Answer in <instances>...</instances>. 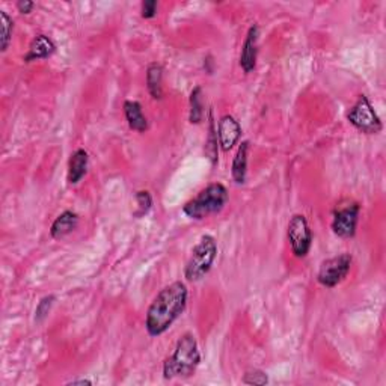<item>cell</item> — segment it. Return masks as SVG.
I'll return each mask as SVG.
<instances>
[{"instance_id": "obj_11", "label": "cell", "mask_w": 386, "mask_h": 386, "mask_svg": "<svg viewBox=\"0 0 386 386\" xmlns=\"http://www.w3.org/2000/svg\"><path fill=\"white\" fill-rule=\"evenodd\" d=\"M89 166V154L83 148L75 149L68 160V183L77 184L86 176Z\"/></svg>"}, {"instance_id": "obj_8", "label": "cell", "mask_w": 386, "mask_h": 386, "mask_svg": "<svg viewBox=\"0 0 386 386\" xmlns=\"http://www.w3.org/2000/svg\"><path fill=\"white\" fill-rule=\"evenodd\" d=\"M361 207L358 202L347 201L339 206L334 211V219H332V231L339 239H352L357 234L358 221H359Z\"/></svg>"}, {"instance_id": "obj_6", "label": "cell", "mask_w": 386, "mask_h": 386, "mask_svg": "<svg viewBox=\"0 0 386 386\" xmlns=\"http://www.w3.org/2000/svg\"><path fill=\"white\" fill-rule=\"evenodd\" d=\"M352 263L353 258L350 254H341L334 256V258L326 260L320 266L319 274H317V281H319L320 285L326 287V289H334V287L341 284L347 275H349Z\"/></svg>"}, {"instance_id": "obj_4", "label": "cell", "mask_w": 386, "mask_h": 386, "mask_svg": "<svg viewBox=\"0 0 386 386\" xmlns=\"http://www.w3.org/2000/svg\"><path fill=\"white\" fill-rule=\"evenodd\" d=\"M217 256V243L213 236H202L198 245L193 248L191 258L184 267V276L187 281L196 282L206 276Z\"/></svg>"}, {"instance_id": "obj_18", "label": "cell", "mask_w": 386, "mask_h": 386, "mask_svg": "<svg viewBox=\"0 0 386 386\" xmlns=\"http://www.w3.org/2000/svg\"><path fill=\"white\" fill-rule=\"evenodd\" d=\"M204 94L201 86H195L191 93V113L189 121L192 124H201L204 119Z\"/></svg>"}, {"instance_id": "obj_15", "label": "cell", "mask_w": 386, "mask_h": 386, "mask_svg": "<svg viewBox=\"0 0 386 386\" xmlns=\"http://www.w3.org/2000/svg\"><path fill=\"white\" fill-rule=\"evenodd\" d=\"M124 115L127 119V124L132 130L138 133H143L148 130V119L145 115H143L142 104L139 101L127 100L124 103Z\"/></svg>"}, {"instance_id": "obj_1", "label": "cell", "mask_w": 386, "mask_h": 386, "mask_svg": "<svg viewBox=\"0 0 386 386\" xmlns=\"http://www.w3.org/2000/svg\"><path fill=\"white\" fill-rule=\"evenodd\" d=\"M187 285L176 281L158 291L147 311L145 328L151 337H160L168 330L173 322L184 313L187 306Z\"/></svg>"}, {"instance_id": "obj_22", "label": "cell", "mask_w": 386, "mask_h": 386, "mask_svg": "<svg viewBox=\"0 0 386 386\" xmlns=\"http://www.w3.org/2000/svg\"><path fill=\"white\" fill-rule=\"evenodd\" d=\"M241 382L246 383V385H267L269 383V376L261 372V370H249V372L245 373L243 376V379H241Z\"/></svg>"}, {"instance_id": "obj_5", "label": "cell", "mask_w": 386, "mask_h": 386, "mask_svg": "<svg viewBox=\"0 0 386 386\" xmlns=\"http://www.w3.org/2000/svg\"><path fill=\"white\" fill-rule=\"evenodd\" d=\"M349 123L364 134H377L382 132V121L377 115L373 104L370 103L367 95H359L357 103L353 104L350 112L347 113Z\"/></svg>"}, {"instance_id": "obj_20", "label": "cell", "mask_w": 386, "mask_h": 386, "mask_svg": "<svg viewBox=\"0 0 386 386\" xmlns=\"http://www.w3.org/2000/svg\"><path fill=\"white\" fill-rule=\"evenodd\" d=\"M0 21H2V51H6L12 40L14 21L5 11H0Z\"/></svg>"}, {"instance_id": "obj_21", "label": "cell", "mask_w": 386, "mask_h": 386, "mask_svg": "<svg viewBox=\"0 0 386 386\" xmlns=\"http://www.w3.org/2000/svg\"><path fill=\"white\" fill-rule=\"evenodd\" d=\"M55 300H56V298L53 296V294H50V296H45L40 300V304H38L36 311H35V320L38 323H41L45 319V317L49 315V313L51 311L53 304H55Z\"/></svg>"}, {"instance_id": "obj_24", "label": "cell", "mask_w": 386, "mask_h": 386, "mask_svg": "<svg viewBox=\"0 0 386 386\" xmlns=\"http://www.w3.org/2000/svg\"><path fill=\"white\" fill-rule=\"evenodd\" d=\"M35 3L30 2V0H20L17 2V10L20 14H30L34 11Z\"/></svg>"}, {"instance_id": "obj_12", "label": "cell", "mask_w": 386, "mask_h": 386, "mask_svg": "<svg viewBox=\"0 0 386 386\" xmlns=\"http://www.w3.org/2000/svg\"><path fill=\"white\" fill-rule=\"evenodd\" d=\"M56 51V45L47 35H36L29 45V50L25 56V62H34L50 58Z\"/></svg>"}, {"instance_id": "obj_9", "label": "cell", "mask_w": 386, "mask_h": 386, "mask_svg": "<svg viewBox=\"0 0 386 386\" xmlns=\"http://www.w3.org/2000/svg\"><path fill=\"white\" fill-rule=\"evenodd\" d=\"M258 38H260V27L258 25H254L249 27L246 38L243 41V47L240 53V67L246 74L252 73L256 68V59H258Z\"/></svg>"}, {"instance_id": "obj_25", "label": "cell", "mask_w": 386, "mask_h": 386, "mask_svg": "<svg viewBox=\"0 0 386 386\" xmlns=\"http://www.w3.org/2000/svg\"><path fill=\"white\" fill-rule=\"evenodd\" d=\"M70 383H73V385H75V383H88V385H91V381H86V379H79V381H71Z\"/></svg>"}, {"instance_id": "obj_7", "label": "cell", "mask_w": 386, "mask_h": 386, "mask_svg": "<svg viewBox=\"0 0 386 386\" xmlns=\"http://www.w3.org/2000/svg\"><path fill=\"white\" fill-rule=\"evenodd\" d=\"M287 236H289L294 256L305 258L313 246V231L309 228V224L304 215H294L290 219Z\"/></svg>"}, {"instance_id": "obj_2", "label": "cell", "mask_w": 386, "mask_h": 386, "mask_svg": "<svg viewBox=\"0 0 386 386\" xmlns=\"http://www.w3.org/2000/svg\"><path fill=\"white\" fill-rule=\"evenodd\" d=\"M201 352L196 338L192 334H184L178 339L176 350L163 364L165 379H187L195 374L200 367Z\"/></svg>"}, {"instance_id": "obj_10", "label": "cell", "mask_w": 386, "mask_h": 386, "mask_svg": "<svg viewBox=\"0 0 386 386\" xmlns=\"http://www.w3.org/2000/svg\"><path fill=\"white\" fill-rule=\"evenodd\" d=\"M241 138V125L232 115H224L217 124V139L222 151H230Z\"/></svg>"}, {"instance_id": "obj_19", "label": "cell", "mask_w": 386, "mask_h": 386, "mask_svg": "<svg viewBox=\"0 0 386 386\" xmlns=\"http://www.w3.org/2000/svg\"><path fill=\"white\" fill-rule=\"evenodd\" d=\"M134 201H136V207H138V210L134 211L136 217L145 216L151 210V207H153V196H151L148 191H139L134 195Z\"/></svg>"}, {"instance_id": "obj_23", "label": "cell", "mask_w": 386, "mask_h": 386, "mask_svg": "<svg viewBox=\"0 0 386 386\" xmlns=\"http://www.w3.org/2000/svg\"><path fill=\"white\" fill-rule=\"evenodd\" d=\"M157 8H158V3L156 2V0H145V2H142L141 5V15H142V19H154L156 15H157Z\"/></svg>"}, {"instance_id": "obj_3", "label": "cell", "mask_w": 386, "mask_h": 386, "mask_svg": "<svg viewBox=\"0 0 386 386\" xmlns=\"http://www.w3.org/2000/svg\"><path fill=\"white\" fill-rule=\"evenodd\" d=\"M230 193L221 183H211L206 189L187 201L183 207V213L193 221H204L213 215L221 213L228 204Z\"/></svg>"}, {"instance_id": "obj_13", "label": "cell", "mask_w": 386, "mask_h": 386, "mask_svg": "<svg viewBox=\"0 0 386 386\" xmlns=\"http://www.w3.org/2000/svg\"><path fill=\"white\" fill-rule=\"evenodd\" d=\"M79 226V216L71 210H65L60 213L55 222L50 226V236L53 239H64L68 234H71Z\"/></svg>"}, {"instance_id": "obj_14", "label": "cell", "mask_w": 386, "mask_h": 386, "mask_svg": "<svg viewBox=\"0 0 386 386\" xmlns=\"http://www.w3.org/2000/svg\"><path fill=\"white\" fill-rule=\"evenodd\" d=\"M249 148H251V143H249V141H243L239 145L236 156H234L232 166H231V176H232V180L236 181L237 184H245L246 183Z\"/></svg>"}, {"instance_id": "obj_16", "label": "cell", "mask_w": 386, "mask_h": 386, "mask_svg": "<svg viewBox=\"0 0 386 386\" xmlns=\"http://www.w3.org/2000/svg\"><path fill=\"white\" fill-rule=\"evenodd\" d=\"M147 88L153 100L163 98V67L157 62L149 64L147 68Z\"/></svg>"}, {"instance_id": "obj_17", "label": "cell", "mask_w": 386, "mask_h": 386, "mask_svg": "<svg viewBox=\"0 0 386 386\" xmlns=\"http://www.w3.org/2000/svg\"><path fill=\"white\" fill-rule=\"evenodd\" d=\"M208 136L206 141V156L211 165H216L219 160V139H217V127L213 119V110L208 113Z\"/></svg>"}]
</instances>
